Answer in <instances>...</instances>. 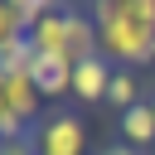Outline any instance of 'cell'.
Returning a JSON list of instances; mask_svg holds the SVG:
<instances>
[{"instance_id": "277c9868", "label": "cell", "mask_w": 155, "mask_h": 155, "mask_svg": "<svg viewBox=\"0 0 155 155\" xmlns=\"http://www.w3.org/2000/svg\"><path fill=\"white\" fill-rule=\"evenodd\" d=\"M0 111H10L19 121L39 116V87L29 73H0Z\"/></svg>"}, {"instance_id": "52a82bcc", "label": "cell", "mask_w": 155, "mask_h": 155, "mask_svg": "<svg viewBox=\"0 0 155 155\" xmlns=\"http://www.w3.org/2000/svg\"><path fill=\"white\" fill-rule=\"evenodd\" d=\"M121 140L136 150H155V107L136 102L131 111H121Z\"/></svg>"}, {"instance_id": "ba28073f", "label": "cell", "mask_w": 155, "mask_h": 155, "mask_svg": "<svg viewBox=\"0 0 155 155\" xmlns=\"http://www.w3.org/2000/svg\"><path fill=\"white\" fill-rule=\"evenodd\" d=\"M63 39H68V5H53L34 29H29V44L39 53H63Z\"/></svg>"}, {"instance_id": "9c48e42d", "label": "cell", "mask_w": 155, "mask_h": 155, "mask_svg": "<svg viewBox=\"0 0 155 155\" xmlns=\"http://www.w3.org/2000/svg\"><path fill=\"white\" fill-rule=\"evenodd\" d=\"M107 102H116L121 111H131V107L140 102V82H136V73H131V68H116V78H111V92H107Z\"/></svg>"}, {"instance_id": "6da1fadb", "label": "cell", "mask_w": 155, "mask_h": 155, "mask_svg": "<svg viewBox=\"0 0 155 155\" xmlns=\"http://www.w3.org/2000/svg\"><path fill=\"white\" fill-rule=\"evenodd\" d=\"M97 34H102V58L107 63H145V58H155V29L126 19L121 5H116V15L107 24H97Z\"/></svg>"}, {"instance_id": "30bf717a", "label": "cell", "mask_w": 155, "mask_h": 155, "mask_svg": "<svg viewBox=\"0 0 155 155\" xmlns=\"http://www.w3.org/2000/svg\"><path fill=\"white\" fill-rule=\"evenodd\" d=\"M24 34H29V24H24L19 0H5V5H0V44H5V39H24Z\"/></svg>"}, {"instance_id": "3957f363", "label": "cell", "mask_w": 155, "mask_h": 155, "mask_svg": "<svg viewBox=\"0 0 155 155\" xmlns=\"http://www.w3.org/2000/svg\"><path fill=\"white\" fill-rule=\"evenodd\" d=\"M73 58L68 53H34V63H29V78H34V87H39V97H63V92H73Z\"/></svg>"}, {"instance_id": "8992f818", "label": "cell", "mask_w": 155, "mask_h": 155, "mask_svg": "<svg viewBox=\"0 0 155 155\" xmlns=\"http://www.w3.org/2000/svg\"><path fill=\"white\" fill-rule=\"evenodd\" d=\"M111 78H116V68L97 53V58H82L78 68H73V92L82 97V102H102L107 92H111Z\"/></svg>"}, {"instance_id": "7c38bea8", "label": "cell", "mask_w": 155, "mask_h": 155, "mask_svg": "<svg viewBox=\"0 0 155 155\" xmlns=\"http://www.w3.org/2000/svg\"><path fill=\"white\" fill-rule=\"evenodd\" d=\"M102 155H140V150H136V145H126V140H121V145H107V150H102Z\"/></svg>"}, {"instance_id": "8fae6325", "label": "cell", "mask_w": 155, "mask_h": 155, "mask_svg": "<svg viewBox=\"0 0 155 155\" xmlns=\"http://www.w3.org/2000/svg\"><path fill=\"white\" fill-rule=\"evenodd\" d=\"M0 155H39V150H34V145H29V140H10V145H5V150H0Z\"/></svg>"}, {"instance_id": "7a4b0ae2", "label": "cell", "mask_w": 155, "mask_h": 155, "mask_svg": "<svg viewBox=\"0 0 155 155\" xmlns=\"http://www.w3.org/2000/svg\"><path fill=\"white\" fill-rule=\"evenodd\" d=\"M34 150L39 155H87V126H82V116H73V111L44 116L39 131H34Z\"/></svg>"}, {"instance_id": "5b68a950", "label": "cell", "mask_w": 155, "mask_h": 155, "mask_svg": "<svg viewBox=\"0 0 155 155\" xmlns=\"http://www.w3.org/2000/svg\"><path fill=\"white\" fill-rule=\"evenodd\" d=\"M63 53H68L73 63H82V58H97V53H102V34H97V19H92V15L68 10V39H63Z\"/></svg>"}]
</instances>
